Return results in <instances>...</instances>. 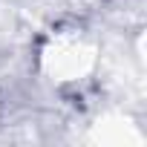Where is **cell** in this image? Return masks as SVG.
Wrapping results in <instances>:
<instances>
[{
  "mask_svg": "<svg viewBox=\"0 0 147 147\" xmlns=\"http://www.w3.org/2000/svg\"><path fill=\"white\" fill-rule=\"evenodd\" d=\"M95 38L81 26L55 29L40 49V69L55 84H78L95 69Z\"/></svg>",
  "mask_w": 147,
  "mask_h": 147,
  "instance_id": "6da1fadb",
  "label": "cell"
}]
</instances>
